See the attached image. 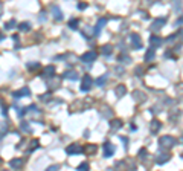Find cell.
Wrapping results in <instances>:
<instances>
[{
	"instance_id": "cell-6",
	"label": "cell",
	"mask_w": 183,
	"mask_h": 171,
	"mask_svg": "<svg viewBox=\"0 0 183 171\" xmlns=\"http://www.w3.org/2000/svg\"><path fill=\"white\" fill-rule=\"evenodd\" d=\"M29 95H31V92H29L28 87H24V89H22V90H18V92L14 93L15 98H23V96H29Z\"/></svg>"
},
{
	"instance_id": "cell-14",
	"label": "cell",
	"mask_w": 183,
	"mask_h": 171,
	"mask_svg": "<svg viewBox=\"0 0 183 171\" xmlns=\"http://www.w3.org/2000/svg\"><path fill=\"white\" fill-rule=\"evenodd\" d=\"M134 99L136 101H145V95L140 92H134Z\"/></svg>"
},
{
	"instance_id": "cell-27",
	"label": "cell",
	"mask_w": 183,
	"mask_h": 171,
	"mask_svg": "<svg viewBox=\"0 0 183 171\" xmlns=\"http://www.w3.org/2000/svg\"><path fill=\"white\" fill-rule=\"evenodd\" d=\"M78 8H80V9H84V8H87V3H80V5H78Z\"/></svg>"
},
{
	"instance_id": "cell-13",
	"label": "cell",
	"mask_w": 183,
	"mask_h": 171,
	"mask_svg": "<svg viewBox=\"0 0 183 171\" xmlns=\"http://www.w3.org/2000/svg\"><path fill=\"white\" fill-rule=\"evenodd\" d=\"M125 95V86H118L116 87V96H124Z\"/></svg>"
},
{
	"instance_id": "cell-8",
	"label": "cell",
	"mask_w": 183,
	"mask_h": 171,
	"mask_svg": "<svg viewBox=\"0 0 183 171\" xmlns=\"http://www.w3.org/2000/svg\"><path fill=\"white\" fill-rule=\"evenodd\" d=\"M149 43H151V46H154V47H159V46L163 43V40L159 38V37H156V35H153V37L149 38Z\"/></svg>"
},
{
	"instance_id": "cell-20",
	"label": "cell",
	"mask_w": 183,
	"mask_h": 171,
	"mask_svg": "<svg viewBox=\"0 0 183 171\" xmlns=\"http://www.w3.org/2000/svg\"><path fill=\"white\" fill-rule=\"evenodd\" d=\"M105 81H107V75H104V77H99V78L96 80V84H98V86H102Z\"/></svg>"
},
{
	"instance_id": "cell-9",
	"label": "cell",
	"mask_w": 183,
	"mask_h": 171,
	"mask_svg": "<svg viewBox=\"0 0 183 171\" xmlns=\"http://www.w3.org/2000/svg\"><path fill=\"white\" fill-rule=\"evenodd\" d=\"M81 147L80 145H76V144H73V145H70V147H67V154H75V153H80L81 151Z\"/></svg>"
},
{
	"instance_id": "cell-3",
	"label": "cell",
	"mask_w": 183,
	"mask_h": 171,
	"mask_svg": "<svg viewBox=\"0 0 183 171\" xmlns=\"http://www.w3.org/2000/svg\"><path fill=\"white\" fill-rule=\"evenodd\" d=\"M95 60H96L95 52H86L84 55H81V61H84V63H93Z\"/></svg>"
},
{
	"instance_id": "cell-16",
	"label": "cell",
	"mask_w": 183,
	"mask_h": 171,
	"mask_svg": "<svg viewBox=\"0 0 183 171\" xmlns=\"http://www.w3.org/2000/svg\"><path fill=\"white\" fill-rule=\"evenodd\" d=\"M9 165H11L12 168H18V167H22V160H18V159L11 160V162H9Z\"/></svg>"
},
{
	"instance_id": "cell-19",
	"label": "cell",
	"mask_w": 183,
	"mask_h": 171,
	"mask_svg": "<svg viewBox=\"0 0 183 171\" xmlns=\"http://www.w3.org/2000/svg\"><path fill=\"white\" fill-rule=\"evenodd\" d=\"M159 127H160L159 121H153V122H151V130H153V131H157Z\"/></svg>"
},
{
	"instance_id": "cell-10",
	"label": "cell",
	"mask_w": 183,
	"mask_h": 171,
	"mask_svg": "<svg viewBox=\"0 0 183 171\" xmlns=\"http://www.w3.org/2000/svg\"><path fill=\"white\" fill-rule=\"evenodd\" d=\"M154 54L156 52H154V46H153V47H149L148 51H147V54H145V61H151L154 58Z\"/></svg>"
},
{
	"instance_id": "cell-7",
	"label": "cell",
	"mask_w": 183,
	"mask_h": 171,
	"mask_svg": "<svg viewBox=\"0 0 183 171\" xmlns=\"http://www.w3.org/2000/svg\"><path fill=\"white\" fill-rule=\"evenodd\" d=\"M113 151H114V147L112 145V144H108V142H107V144L104 145V154H105L107 158H108V156H112V154H113Z\"/></svg>"
},
{
	"instance_id": "cell-12",
	"label": "cell",
	"mask_w": 183,
	"mask_h": 171,
	"mask_svg": "<svg viewBox=\"0 0 183 171\" xmlns=\"http://www.w3.org/2000/svg\"><path fill=\"white\" fill-rule=\"evenodd\" d=\"M54 66H47V67L44 69V73H43V77H52L54 75Z\"/></svg>"
},
{
	"instance_id": "cell-24",
	"label": "cell",
	"mask_w": 183,
	"mask_h": 171,
	"mask_svg": "<svg viewBox=\"0 0 183 171\" xmlns=\"http://www.w3.org/2000/svg\"><path fill=\"white\" fill-rule=\"evenodd\" d=\"M168 159H170V156H168V154H165V156H160V159H157V163H163V162H166Z\"/></svg>"
},
{
	"instance_id": "cell-1",
	"label": "cell",
	"mask_w": 183,
	"mask_h": 171,
	"mask_svg": "<svg viewBox=\"0 0 183 171\" xmlns=\"http://www.w3.org/2000/svg\"><path fill=\"white\" fill-rule=\"evenodd\" d=\"M159 145L163 147V148H171L175 145V139L172 136H162L159 139Z\"/></svg>"
},
{
	"instance_id": "cell-11",
	"label": "cell",
	"mask_w": 183,
	"mask_h": 171,
	"mask_svg": "<svg viewBox=\"0 0 183 171\" xmlns=\"http://www.w3.org/2000/svg\"><path fill=\"white\" fill-rule=\"evenodd\" d=\"M105 23H107V20H105V19H101V20L98 22V26H96V29H95V35H98V34H99L101 28H102V26H105Z\"/></svg>"
},
{
	"instance_id": "cell-4",
	"label": "cell",
	"mask_w": 183,
	"mask_h": 171,
	"mask_svg": "<svg viewBox=\"0 0 183 171\" xmlns=\"http://www.w3.org/2000/svg\"><path fill=\"white\" fill-rule=\"evenodd\" d=\"M90 87H92V78L89 77V75H86V77L82 78V86H81V90L87 92Z\"/></svg>"
},
{
	"instance_id": "cell-25",
	"label": "cell",
	"mask_w": 183,
	"mask_h": 171,
	"mask_svg": "<svg viewBox=\"0 0 183 171\" xmlns=\"http://www.w3.org/2000/svg\"><path fill=\"white\" fill-rule=\"evenodd\" d=\"M12 28H15V22L14 20H11L8 24H5V29H12Z\"/></svg>"
},
{
	"instance_id": "cell-28",
	"label": "cell",
	"mask_w": 183,
	"mask_h": 171,
	"mask_svg": "<svg viewBox=\"0 0 183 171\" xmlns=\"http://www.w3.org/2000/svg\"><path fill=\"white\" fill-rule=\"evenodd\" d=\"M177 23H183V17H180V19H179V22Z\"/></svg>"
},
{
	"instance_id": "cell-18",
	"label": "cell",
	"mask_w": 183,
	"mask_h": 171,
	"mask_svg": "<svg viewBox=\"0 0 183 171\" xmlns=\"http://www.w3.org/2000/svg\"><path fill=\"white\" fill-rule=\"evenodd\" d=\"M64 77H66V78H70V80H76V78H78V75L73 73V72H66Z\"/></svg>"
},
{
	"instance_id": "cell-26",
	"label": "cell",
	"mask_w": 183,
	"mask_h": 171,
	"mask_svg": "<svg viewBox=\"0 0 183 171\" xmlns=\"http://www.w3.org/2000/svg\"><path fill=\"white\" fill-rule=\"evenodd\" d=\"M87 168H89V163H86V162L81 163L80 167H78V170H87Z\"/></svg>"
},
{
	"instance_id": "cell-17",
	"label": "cell",
	"mask_w": 183,
	"mask_h": 171,
	"mask_svg": "<svg viewBox=\"0 0 183 171\" xmlns=\"http://www.w3.org/2000/svg\"><path fill=\"white\" fill-rule=\"evenodd\" d=\"M112 51H113V49H112V46H104L102 47V54L104 55H110V54H112Z\"/></svg>"
},
{
	"instance_id": "cell-5",
	"label": "cell",
	"mask_w": 183,
	"mask_h": 171,
	"mask_svg": "<svg viewBox=\"0 0 183 171\" xmlns=\"http://www.w3.org/2000/svg\"><path fill=\"white\" fill-rule=\"evenodd\" d=\"M165 23H166V20H165V19H156V20H154V23L151 24V29H153V31H159V29L163 26V24H165Z\"/></svg>"
},
{
	"instance_id": "cell-23",
	"label": "cell",
	"mask_w": 183,
	"mask_h": 171,
	"mask_svg": "<svg viewBox=\"0 0 183 171\" xmlns=\"http://www.w3.org/2000/svg\"><path fill=\"white\" fill-rule=\"evenodd\" d=\"M112 127H113V128H121V127H122V122L116 119V121H113V122H112Z\"/></svg>"
},
{
	"instance_id": "cell-2",
	"label": "cell",
	"mask_w": 183,
	"mask_h": 171,
	"mask_svg": "<svg viewBox=\"0 0 183 171\" xmlns=\"http://www.w3.org/2000/svg\"><path fill=\"white\" fill-rule=\"evenodd\" d=\"M130 40H131V45L134 49H140L142 47V41H140V37L137 34H131L130 35Z\"/></svg>"
},
{
	"instance_id": "cell-21",
	"label": "cell",
	"mask_w": 183,
	"mask_h": 171,
	"mask_svg": "<svg viewBox=\"0 0 183 171\" xmlns=\"http://www.w3.org/2000/svg\"><path fill=\"white\" fill-rule=\"evenodd\" d=\"M29 28H31V24H29V23H23V24L18 26V29H20V31H28Z\"/></svg>"
},
{
	"instance_id": "cell-15",
	"label": "cell",
	"mask_w": 183,
	"mask_h": 171,
	"mask_svg": "<svg viewBox=\"0 0 183 171\" xmlns=\"http://www.w3.org/2000/svg\"><path fill=\"white\" fill-rule=\"evenodd\" d=\"M54 17H55L57 20H61V19H63V14L60 12V8H57V6L54 8Z\"/></svg>"
},
{
	"instance_id": "cell-22",
	"label": "cell",
	"mask_w": 183,
	"mask_h": 171,
	"mask_svg": "<svg viewBox=\"0 0 183 171\" xmlns=\"http://www.w3.org/2000/svg\"><path fill=\"white\" fill-rule=\"evenodd\" d=\"M69 26H70L72 29H76V28H78V20H75V19H73V20H70Z\"/></svg>"
}]
</instances>
